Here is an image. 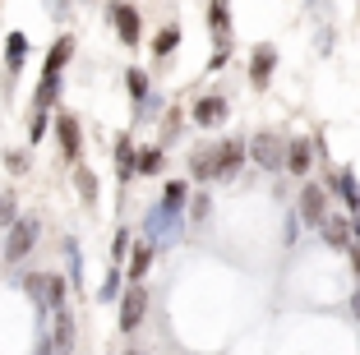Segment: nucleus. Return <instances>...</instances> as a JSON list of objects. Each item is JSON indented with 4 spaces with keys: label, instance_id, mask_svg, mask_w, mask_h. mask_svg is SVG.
I'll return each mask as SVG.
<instances>
[{
    "label": "nucleus",
    "instance_id": "nucleus-1",
    "mask_svg": "<svg viewBox=\"0 0 360 355\" xmlns=\"http://www.w3.org/2000/svg\"><path fill=\"white\" fill-rule=\"evenodd\" d=\"M37 235H42V221H37V217H14V226H5L0 259H5V263H23L32 250H37Z\"/></svg>",
    "mask_w": 360,
    "mask_h": 355
},
{
    "label": "nucleus",
    "instance_id": "nucleus-2",
    "mask_svg": "<svg viewBox=\"0 0 360 355\" xmlns=\"http://www.w3.org/2000/svg\"><path fill=\"white\" fill-rule=\"evenodd\" d=\"M143 314H148V291H143V282H129V291H120V333H139Z\"/></svg>",
    "mask_w": 360,
    "mask_h": 355
},
{
    "label": "nucleus",
    "instance_id": "nucleus-3",
    "mask_svg": "<svg viewBox=\"0 0 360 355\" xmlns=\"http://www.w3.org/2000/svg\"><path fill=\"white\" fill-rule=\"evenodd\" d=\"M180 221H185V217H180V208H162V203H158V208L148 212V221H143L148 245H171L180 235Z\"/></svg>",
    "mask_w": 360,
    "mask_h": 355
},
{
    "label": "nucleus",
    "instance_id": "nucleus-4",
    "mask_svg": "<svg viewBox=\"0 0 360 355\" xmlns=\"http://www.w3.org/2000/svg\"><path fill=\"white\" fill-rule=\"evenodd\" d=\"M245 162V143L240 138H222V143H212V180H231Z\"/></svg>",
    "mask_w": 360,
    "mask_h": 355
},
{
    "label": "nucleus",
    "instance_id": "nucleus-5",
    "mask_svg": "<svg viewBox=\"0 0 360 355\" xmlns=\"http://www.w3.org/2000/svg\"><path fill=\"white\" fill-rule=\"evenodd\" d=\"M111 23H116V37L125 46H139V37H143V23H139V10L134 5H125V0H111Z\"/></svg>",
    "mask_w": 360,
    "mask_h": 355
},
{
    "label": "nucleus",
    "instance_id": "nucleus-6",
    "mask_svg": "<svg viewBox=\"0 0 360 355\" xmlns=\"http://www.w3.org/2000/svg\"><path fill=\"white\" fill-rule=\"evenodd\" d=\"M56 143H60V153L70 157V162H79V153H84V125H79L70 111L56 115Z\"/></svg>",
    "mask_w": 360,
    "mask_h": 355
},
{
    "label": "nucleus",
    "instance_id": "nucleus-7",
    "mask_svg": "<svg viewBox=\"0 0 360 355\" xmlns=\"http://www.w3.org/2000/svg\"><path fill=\"white\" fill-rule=\"evenodd\" d=\"M250 157H255L264 171H282L286 143H277V134H259V138H250Z\"/></svg>",
    "mask_w": 360,
    "mask_h": 355
},
{
    "label": "nucleus",
    "instance_id": "nucleus-8",
    "mask_svg": "<svg viewBox=\"0 0 360 355\" xmlns=\"http://www.w3.org/2000/svg\"><path fill=\"white\" fill-rule=\"evenodd\" d=\"M273 70H277V46L273 42H259L255 56H250V84H255V88H268Z\"/></svg>",
    "mask_w": 360,
    "mask_h": 355
},
{
    "label": "nucleus",
    "instance_id": "nucleus-9",
    "mask_svg": "<svg viewBox=\"0 0 360 355\" xmlns=\"http://www.w3.org/2000/svg\"><path fill=\"white\" fill-rule=\"evenodd\" d=\"M323 217H328V199H323V189L305 185V189H300V221L319 231V221H323Z\"/></svg>",
    "mask_w": 360,
    "mask_h": 355
},
{
    "label": "nucleus",
    "instance_id": "nucleus-10",
    "mask_svg": "<svg viewBox=\"0 0 360 355\" xmlns=\"http://www.w3.org/2000/svg\"><path fill=\"white\" fill-rule=\"evenodd\" d=\"M319 235H323L333 250H347L351 245V212H328V217L319 221Z\"/></svg>",
    "mask_w": 360,
    "mask_h": 355
},
{
    "label": "nucleus",
    "instance_id": "nucleus-11",
    "mask_svg": "<svg viewBox=\"0 0 360 355\" xmlns=\"http://www.w3.org/2000/svg\"><path fill=\"white\" fill-rule=\"evenodd\" d=\"M190 115H194V125H199V129H212V125H222L226 115H231V106H226L222 97H199Z\"/></svg>",
    "mask_w": 360,
    "mask_h": 355
},
{
    "label": "nucleus",
    "instance_id": "nucleus-12",
    "mask_svg": "<svg viewBox=\"0 0 360 355\" xmlns=\"http://www.w3.org/2000/svg\"><path fill=\"white\" fill-rule=\"evenodd\" d=\"M282 167L291 171V176H309V167H314V143H309V138H291Z\"/></svg>",
    "mask_w": 360,
    "mask_h": 355
},
{
    "label": "nucleus",
    "instance_id": "nucleus-13",
    "mask_svg": "<svg viewBox=\"0 0 360 355\" xmlns=\"http://www.w3.org/2000/svg\"><path fill=\"white\" fill-rule=\"evenodd\" d=\"M333 189H338L342 199H347V208H351V217H360V180H356V171L351 167H342V171H333V180H328Z\"/></svg>",
    "mask_w": 360,
    "mask_h": 355
},
{
    "label": "nucleus",
    "instance_id": "nucleus-14",
    "mask_svg": "<svg viewBox=\"0 0 360 355\" xmlns=\"http://www.w3.org/2000/svg\"><path fill=\"white\" fill-rule=\"evenodd\" d=\"M70 56H75V37L65 32V37H56V46H51V51H46V65H42V74H65Z\"/></svg>",
    "mask_w": 360,
    "mask_h": 355
},
{
    "label": "nucleus",
    "instance_id": "nucleus-15",
    "mask_svg": "<svg viewBox=\"0 0 360 355\" xmlns=\"http://www.w3.org/2000/svg\"><path fill=\"white\" fill-rule=\"evenodd\" d=\"M51 346L60 355H70V346H75V314L70 309H56V333H51Z\"/></svg>",
    "mask_w": 360,
    "mask_h": 355
},
{
    "label": "nucleus",
    "instance_id": "nucleus-16",
    "mask_svg": "<svg viewBox=\"0 0 360 355\" xmlns=\"http://www.w3.org/2000/svg\"><path fill=\"white\" fill-rule=\"evenodd\" d=\"M153 254H158V245H134L129 250V282H143L148 277V268H153Z\"/></svg>",
    "mask_w": 360,
    "mask_h": 355
},
{
    "label": "nucleus",
    "instance_id": "nucleus-17",
    "mask_svg": "<svg viewBox=\"0 0 360 355\" xmlns=\"http://www.w3.org/2000/svg\"><path fill=\"white\" fill-rule=\"evenodd\" d=\"M23 60H28V37H23V32H10V37H5V70L19 74Z\"/></svg>",
    "mask_w": 360,
    "mask_h": 355
},
{
    "label": "nucleus",
    "instance_id": "nucleus-18",
    "mask_svg": "<svg viewBox=\"0 0 360 355\" xmlns=\"http://www.w3.org/2000/svg\"><path fill=\"white\" fill-rule=\"evenodd\" d=\"M56 102H60V74H42V84H37V97H32V106H37V111H51Z\"/></svg>",
    "mask_w": 360,
    "mask_h": 355
},
{
    "label": "nucleus",
    "instance_id": "nucleus-19",
    "mask_svg": "<svg viewBox=\"0 0 360 355\" xmlns=\"http://www.w3.org/2000/svg\"><path fill=\"white\" fill-rule=\"evenodd\" d=\"M19 286H23V295L37 304V314H46V272H28Z\"/></svg>",
    "mask_w": 360,
    "mask_h": 355
},
{
    "label": "nucleus",
    "instance_id": "nucleus-20",
    "mask_svg": "<svg viewBox=\"0 0 360 355\" xmlns=\"http://www.w3.org/2000/svg\"><path fill=\"white\" fill-rule=\"evenodd\" d=\"M208 23H212V37L226 46V37H231V19H226V0H212L208 5Z\"/></svg>",
    "mask_w": 360,
    "mask_h": 355
},
{
    "label": "nucleus",
    "instance_id": "nucleus-21",
    "mask_svg": "<svg viewBox=\"0 0 360 355\" xmlns=\"http://www.w3.org/2000/svg\"><path fill=\"white\" fill-rule=\"evenodd\" d=\"M65 300H70V282L60 272H46V309H65Z\"/></svg>",
    "mask_w": 360,
    "mask_h": 355
},
{
    "label": "nucleus",
    "instance_id": "nucleus-22",
    "mask_svg": "<svg viewBox=\"0 0 360 355\" xmlns=\"http://www.w3.org/2000/svg\"><path fill=\"white\" fill-rule=\"evenodd\" d=\"M65 263H70V282H75V291H79V286H84V254H79L75 235H65Z\"/></svg>",
    "mask_w": 360,
    "mask_h": 355
},
{
    "label": "nucleus",
    "instance_id": "nucleus-23",
    "mask_svg": "<svg viewBox=\"0 0 360 355\" xmlns=\"http://www.w3.org/2000/svg\"><path fill=\"white\" fill-rule=\"evenodd\" d=\"M176 46H180V23H167V28L153 37V56H162V60H167Z\"/></svg>",
    "mask_w": 360,
    "mask_h": 355
},
{
    "label": "nucleus",
    "instance_id": "nucleus-24",
    "mask_svg": "<svg viewBox=\"0 0 360 355\" xmlns=\"http://www.w3.org/2000/svg\"><path fill=\"white\" fill-rule=\"evenodd\" d=\"M134 143H129V138H116V167H120V180H125V185H129V180H134Z\"/></svg>",
    "mask_w": 360,
    "mask_h": 355
},
{
    "label": "nucleus",
    "instance_id": "nucleus-25",
    "mask_svg": "<svg viewBox=\"0 0 360 355\" xmlns=\"http://www.w3.org/2000/svg\"><path fill=\"white\" fill-rule=\"evenodd\" d=\"M120 291H125V272H120V268H106V282H102V291H97V300L111 304V300H120Z\"/></svg>",
    "mask_w": 360,
    "mask_h": 355
},
{
    "label": "nucleus",
    "instance_id": "nucleus-26",
    "mask_svg": "<svg viewBox=\"0 0 360 355\" xmlns=\"http://www.w3.org/2000/svg\"><path fill=\"white\" fill-rule=\"evenodd\" d=\"M162 171V148H143L134 157V176H158Z\"/></svg>",
    "mask_w": 360,
    "mask_h": 355
},
{
    "label": "nucleus",
    "instance_id": "nucleus-27",
    "mask_svg": "<svg viewBox=\"0 0 360 355\" xmlns=\"http://www.w3.org/2000/svg\"><path fill=\"white\" fill-rule=\"evenodd\" d=\"M185 199H190V189H185V180H167V189H162V208H185Z\"/></svg>",
    "mask_w": 360,
    "mask_h": 355
},
{
    "label": "nucleus",
    "instance_id": "nucleus-28",
    "mask_svg": "<svg viewBox=\"0 0 360 355\" xmlns=\"http://www.w3.org/2000/svg\"><path fill=\"white\" fill-rule=\"evenodd\" d=\"M125 88H129V97H134L139 106L148 102V74L143 70H125Z\"/></svg>",
    "mask_w": 360,
    "mask_h": 355
},
{
    "label": "nucleus",
    "instance_id": "nucleus-29",
    "mask_svg": "<svg viewBox=\"0 0 360 355\" xmlns=\"http://www.w3.org/2000/svg\"><path fill=\"white\" fill-rule=\"evenodd\" d=\"M190 176L194 180H212V148H203V153L190 157Z\"/></svg>",
    "mask_w": 360,
    "mask_h": 355
},
{
    "label": "nucleus",
    "instance_id": "nucleus-30",
    "mask_svg": "<svg viewBox=\"0 0 360 355\" xmlns=\"http://www.w3.org/2000/svg\"><path fill=\"white\" fill-rule=\"evenodd\" d=\"M129 259V231H116V240H111V268H125Z\"/></svg>",
    "mask_w": 360,
    "mask_h": 355
},
{
    "label": "nucleus",
    "instance_id": "nucleus-31",
    "mask_svg": "<svg viewBox=\"0 0 360 355\" xmlns=\"http://www.w3.org/2000/svg\"><path fill=\"white\" fill-rule=\"evenodd\" d=\"M75 185H79V199H84V203H97V176H93V171H79Z\"/></svg>",
    "mask_w": 360,
    "mask_h": 355
},
{
    "label": "nucleus",
    "instance_id": "nucleus-32",
    "mask_svg": "<svg viewBox=\"0 0 360 355\" xmlns=\"http://www.w3.org/2000/svg\"><path fill=\"white\" fill-rule=\"evenodd\" d=\"M208 212H212V199H208V194H199V199L190 203V221H194V226H203V221H208Z\"/></svg>",
    "mask_w": 360,
    "mask_h": 355
},
{
    "label": "nucleus",
    "instance_id": "nucleus-33",
    "mask_svg": "<svg viewBox=\"0 0 360 355\" xmlns=\"http://www.w3.org/2000/svg\"><path fill=\"white\" fill-rule=\"evenodd\" d=\"M46 115H51V111H32V125H28V143H42L46 125H51V120H46Z\"/></svg>",
    "mask_w": 360,
    "mask_h": 355
},
{
    "label": "nucleus",
    "instance_id": "nucleus-34",
    "mask_svg": "<svg viewBox=\"0 0 360 355\" xmlns=\"http://www.w3.org/2000/svg\"><path fill=\"white\" fill-rule=\"evenodd\" d=\"M14 217H19V208H14V199L5 194V199H0V226H14Z\"/></svg>",
    "mask_w": 360,
    "mask_h": 355
},
{
    "label": "nucleus",
    "instance_id": "nucleus-35",
    "mask_svg": "<svg viewBox=\"0 0 360 355\" xmlns=\"http://www.w3.org/2000/svg\"><path fill=\"white\" fill-rule=\"evenodd\" d=\"M32 355H56V346H51V333L46 328H37V351Z\"/></svg>",
    "mask_w": 360,
    "mask_h": 355
},
{
    "label": "nucleus",
    "instance_id": "nucleus-36",
    "mask_svg": "<svg viewBox=\"0 0 360 355\" xmlns=\"http://www.w3.org/2000/svg\"><path fill=\"white\" fill-rule=\"evenodd\" d=\"M129 355H143V351H129Z\"/></svg>",
    "mask_w": 360,
    "mask_h": 355
}]
</instances>
